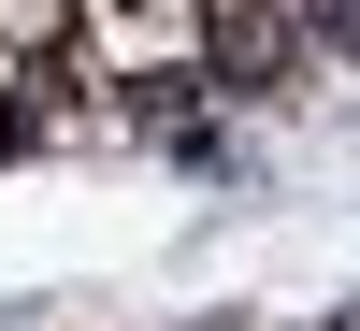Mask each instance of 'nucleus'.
I'll list each match as a JSON object with an SVG mask.
<instances>
[{"label":"nucleus","mask_w":360,"mask_h":331,"mask_svg":"<svg viewBox=\"0 0 360 331\" xmlns=\"http://www.w3.org/2000/svg\"><path fill=\"white\" fill-rule=\"evenodd\" d=\"M188 29H202V72L245 86V101H259V86H288V72H303V44H317L303 0H188Z\"/></svg>","instance_id":"1"},{"label":"nucleus","mask_w":360,"mask_h":331,"mask_svg":"<svg viewBox=\"0 0 360 331\" xmlns=\"http://www.w3.org/2000/svg\"><path fill=\"white\" fill-rule=\"evenodd\" d=\"M303 29H317V44H346V29H360V0H303Z\"/></svg>","instance_id":"2"},{"label":"nucleus","mask_w":360,"mask_h":331,"mask_svg":"<svg viewBox=\"0 0 360 331\" xmlns=\"http://www.w3.org/2000/svg\"><path fill=\"white\" fill-rule=\"evenodd\" d=\"M346 58H360V29H346Z\"/></svg>","instance_id":"3"}]
</instances>
